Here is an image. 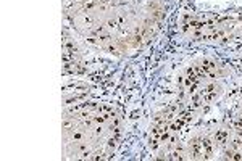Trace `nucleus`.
<instances>
[{
    "instance_id": "1",
    "label": "nucleus",
    "mask_w": 242,
    "mask_h": 161,
    "mask_svg": "<svg viewBox=\"0 0 242 161\" xmlns=\"http://www.w3.org/2000/svg\"><path fill=\"white\" fill-rule=\"evenodd\" d=\"M190 147H192V151H194V155L195 156H199V155H202L203 151H202V142H199V140H192L190 142Z\"/></svg>"
},
{
    "instance_id": "2",
    "label": "nucleus",
    "mask_w": 242,
    "mask_h": 161,
    "mask_svg": "<svg viewBox=\"0 0 242 161\" xmlns=\"http://www.w3.org/2000/svg\"><path fill=\"white\" fill-rule=\"evenodd\" d=\"M226 139H228V134H226L224 131H218V132H216L215 140L218 142V144H224V142H226Z\"/></svg>"
},
{
    "instance_id": "3",
    "label": "nucleus",
    "mask_w": 242,
    "mask_h": 161,
    "mask_svg": "<svg viewBox=\"0 0 242 161\" xmlns=\"http://www.w3.org/2000/svg\"><path fill=\"white\" fill-rule=\"evenodd\" d=\"M202 148H205L207 156L212 155V142L208 140V139H203V140H202Z\"/></svg>"
}]
</instances>
